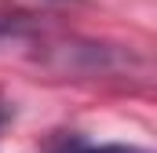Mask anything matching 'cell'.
<instances>
[{
	"instance_id": "obj_2",
	"label": "cell",
	"mask_w": 157,
	"mask_h": 153,
	"mask_svg": "<svg viewBox=\"0 0 157 153\" xmlns=\"http://www.w3.org/2000/svg\"><path fill=\"white\" fill-rule=\"evenodd\" d=\"M0 33H7V22H0Z\"/></svg>"
},
{
	"instance_id": "obj_1",
	"label": "cell",
	"mask_w": 157,
	"mask_h": 153,
	"mask_svg": "<svg viewBox=\"0 0 157 153\" xmlns=\"http://www.w3.org/2000/svg\"><path fill=\"white\" fill-rule=\"evenodd\" d=\"M80 153H146V150H135V146H95V150H80Z\"/></svg>"
}]
</instances>
